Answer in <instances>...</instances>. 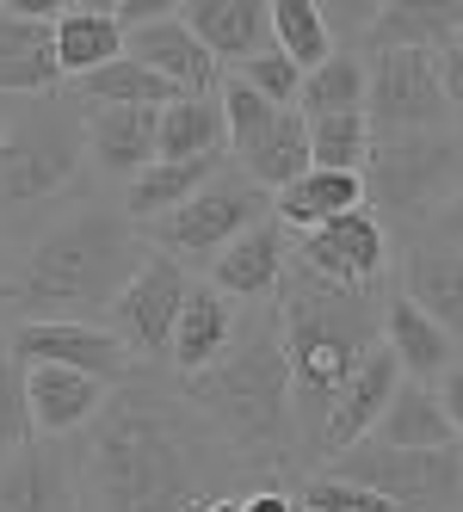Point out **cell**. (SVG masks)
<instances>
[{"label": "cell", "instance_id": "obj_1", "mask_svg": "<svg viewBox=\"0 0 463 512\" xmlns=\"http://www.w3.org/2000/svg\"><path fill=\"white\" fill-rule=\"evenodd\" d=\"M229 469L241 475L247 463L229 457V445L186 408L180 389L155 377H130L105 395L93 445L81 451L99 512H204L229 494Z\"/></svg>", "mask_w": 463, "mask_h": 512}, {"label": "cell", "instance_id": "obj_2", "mask_svg": "<svg viewBox=\"0 0 463 512\" xmlns=\"http://www.w3.org/2000/svg\"><path fill=\"white\" fill-rule=\"evenodd\" d=\"M272 309H278V327H284V364H291L297 457L315 463L334 395L383 346V303H377V290H340V284L315 278L309 266L291 260Z\"/></svg>", "mask_w": 463, "mask_h": 512}, {"label": "cell", "instance_id": "obj_3", "mask_svg": "<svg viewBox=\"0 0 463 512\" xmlns=\"http://www.w3.org/2000/svg\"><path fill=\"white\" fill-rule=\"evenodd\" d=\"M149 247L124 210H75L44 229L0 278V309L19 321H93L142 272Z\"/></svg>", "mask_w": 463, "mask_h": 512}, {"label": "cell", "instance_id": "obj_4", "mask_svg": "<svg viewBox=\"0 0 463 512\" xmlns=\"http://www.w3.org/2000/svg\"><path fill=\"white\" fill-rule=\"evenodd\" d=\"M186 408L229 445L247 469H284L297 457V420H291V364H284V327L278 309L260 303L241 315L235 346L198 377H180Z\"/></svg>", "mask_w": 463, "mask_h": 512}, {"label": "cell", "instance_id": "obj_5", "mask_svg": "<svg viewBox=\"0 0 463 512\" xmlns=\"http://www.w3.org/2000/svg\"><path fill=\"white\" fill-rule=\"evenodd\" d=\"M463 186V136L426 130V136H377L365 161V210L383 229H420L451 204Z\"/></svg>", "mask_w": 463, "mask_h": 512}, {"label": "cell", "instance_id": "obj_6", "mask_svg": "<svg viewBox=\"0 0 463 512\" xmlns=\"http://www.w3.org/2000/svg\"><path fill=\"white\" fill-rule=\"evenodd\" d=\"M81 161H87V112H75L56 93L31 99V112H19L7 136H0V210L19 216L31 204L68 192Z\"/></svg>", "mask_w": 463, "mask_h": 512}, {"label": "cell", "instance_id": "obj_7", "mask_svg": "<svg viewBox=\"0 0 463 512\" xmlns=\"http://www.w3.org/2000/svg\"><path fill=\"white\" fill-rule=\"evenodd\" d=\"M266 216H272V192H260L241 167H223L198 198H186L173 216L149 223V241H155V253H167V260H180V266L186 260H217L229 241H241L254 223H266Z\"/></svg>", "mask_w": 463, "mask_h": 512}, {"label": "cell", "instance_id": "obj_8", "mask_svg": "<svg viewBox=\"0 0 463 512\" xmlns=\"http://www.w3.org/2000/svg\"><path fill=\"white\" fill-rule=\"evenodd\" d=\"M365 118H371V136L451 130L439 56L433 50H377L365 62Z\"/></svg>", "mask_w": 463, "mask_h": 512}, {"label": "cell", "instance_id": "obj_9", "mask_svg": "<svg viewBox=\"0 0 463 512\" xmlns=\"http://www.w3.org/2000/svg\"><path fill=\"white\" fill-rule=\"evenodd\" d=\"M334 475L396 500L402 512H433V506H451L463 494V445H451V451H396V445L365 438V445H352L346 457H334Z\"/></svg>", "mask_w": 463, "mask_h": 512}, {"label": "cell", "instance_id": "obj_10", "mask_svg": "<svg viewBox=\"0 0 463 512\" xmlns=\"http://www.w3.org/2000/svg\"><path fill=\"white\" fill-rule=\"evenodd\" d=\"M186 297H192L186 266L167 260V253H149L142 272L124 284V297L105 309V321H112V334L136 352V364H161L173 352V327H180Z\"/></svg>", "mask_w": 463, "mask_h": 512}, {"label": "cell", "instance_id": "obj_11", "mask_svg": "<svg viewBox=\"0 0 463 512\" xmlns=\"http://www.w3.org/2000/svg\"><path fill=\"white\" fill-rule=\"evenodd\" d=\"M7 352L19 364H62V371H81L93 383H130L136 377V352L99 321H19L7 334Z\"/></svg>", "mask_w": 463, "mask_h": 512}, {"label": "cell", "instance_id": "obj_12", "mask_svg": "<svg viewBox=\"0 0 463 512\" xmlns=\"http://www.w3.org/2000/svg\"><path fill=\"white\" fill-rule=\"evenodd\" d=\"M291 260L340 290H377V278L389 272V229L371 210H346L309 235H291Z\"/></svg>", "mask_w": 463, "mask_h": 512}, {"label": "cell", "instance_id": "obj_13", "mask_svg": "<svg viewBox=\"0 0 463 512\" xmlns=\"http://www.w3.org/2000/svg\"><path fill=\"white\" fill-rule=\"evenodd\" d=\"M81 500L87 475L62 438H44V445L0 463V512H81Z\"/></svg>", "mask_w": 463, "mask_h": 512}, {"label": "cell", "instance_id": "obj_14", "mask_svg": "<svg viewBox=\"0 0 463 512\" xmlns=\"http://www.w3.org/2000/svg\"><path fill=\"white\" fill-rule=\"evenodd\" d=\"M124 56H130V62H142L149 75H161L180 99H210V93L223 87L217 56H210V50L192 38L180 13H173V19H155V25L124 31Z\"/></svg>", "mask_w": 463, "mask_h": 512}, {"label": "cell", "instance_id": "obj_15", "mask_svg": "<svg viewBox=\"0 0 463 512\" xmlns=\"http://www.w3.org/2000/svg\"><path fill=\"white\" fill-rule=\"evenodd\" d=\"M396 389H402V364L389 358V346H377L359 371L346 377V389L334 395L315 463H334V457H346L352 445H365V438L377 432V420H383V408H389V395H396Z\"/></svg>", "mask_w": 463, "mask_h": 512}, {"label": "cell", "instance_id": "obj_16", "mask_svg": "<svg viewBox=\"0 0 463 512\" xmlns=\"http://www.w3.org/2000/svg\"><path fill=\"white\" fill-rule=\"evenodd\" d=\"M284 266H291V229L266 216L254 223L241 241H229L217 260H210V290H223L229 303H272L278 284H284Z\"/></svg>", "mask_w": 463, "mask_h": 512}, {"label": "cell", "instance_id": "obj_17", "mask_svg": "<svg viewBox=\"0 0 463 512\" xmlns=\"http://www.w3.org/2000/svg\"><path fill=\"white\" fill-rule=\"evenodd\" d=\"M186 31L217 56V68H241L272 50V7L266 0H186L180 7Z\"/></svg>", "mask_w": 463, "mask_h": 512}, {"label": "cell", "instance_id": "obj_18", "mask_svg": "<svg viewBox=\"0 0 463 512\" xmlns=\"http://www.w3.org/2000/svg\"><path fill=\"white\" fill-rule=\"evenodd\" d=\"M56 87H62L56 19H25L13 7H0V99H7V93L50 99Z\"/></svg>", "mask_w": 463, "mask_h": 512}, {"label": "cell", "instance_id": "obj_19", "mask_svg": "<svg viewBox=\"0 0 463 512\" xmlns=\"http://www.w3.org/2000/svg\"><path fill=\"white\" fill-rule=\"evenodd\" d=\"M235 327H241V303H229L223 290H210V284H192V297L180 309V327H173V377H198L210 371L229 346H235Z\"/></svg>", "mask_w": 463, "mask_h": 512}, {"label": "cell", "instance_id": "obj_20", "mask_svg": "<svg viewBox=\"0 0 463 512\" xmlns=\"http://www.w3.org/2000/svg\"><path fill=\"white\" fill-rule=\"evenodd\" d=\"M25 395H31V420H38V438H68L87 420H99L105 408V383L62 371V364H25Z\"/></svg>", "mask_w": 463, "mask_h": 512}, {"label": "cell", "instance_id": "obj_21", "mask_svg": "<svg viewBox=\"0 0 463 512\" xmlns=\"http://www.w3.org/2000/svg\"><path fill=\"white\" fill-rule=\"evenodd\" d=\"M402 297L433 315L451 334V346H463V253L414 241L408 260H402Z\"/></svg>", "mask_w": 463, "mask_h": 512}, {"label": "cell", "instance_id": "obj_22", "mask_svg": "<svg viewBox=\"0 0 463 512\" xmlns=\"http://www.w3.org/2000/svg\"><path fill=\"white\" fill-rule=\"evenodd\" d=\"M383 346H389V358L402 364L408 383H433V377H445L451 364H457L451 334L426 309H414L408 297H389V309H383Z\"/></svg>", "mask_w": 463, "mask_h": 512}, {"label": "cell", "instance_id": "obj_23", "mask_svg": "<svg viewBox=\"0 0 463 512\" xmlns=\"http://www.w3.org/2000/svg\"><path fill=\"white\" fill-rule=\"evenodd\" d=\"M87 112V105H81ZM155 118L161 112H130V105H105V112H87V155L99 161V173H118L124 186L155 167Z\"/></svg>", "mask_w": 463, "mask_h": 512}, {"label": "cell", "instance_id": "obj_24", "mask_svg": "<svg viewBox=\"0 0 463 512\" xmlns=\"http://www.w3.org/2000/svg\"><path fill=\"white\" fill-rule=\"evenodd\" d=\"M235 161H241V173L254 179L260 192L278 198L284 186H297V179L309 173V118L297 112V105H284V112H278L254 142H247Z\"/></svg>", "mask_w": 463, "mask_h": 512}, {"label": "cell", "instance_id": "obj_25", "mask_svg": "<svg viewBox=\"0 0 463 512\" xmlns=\"http://www.w3.org/2000/svg\"><path fill=\"white\" fill-rule=\"evenodd\" d=\"M124 56V25L112 19L105 0H87V7H62L56 19V62H62V81H87L99 75L105 62Z\"/></svg>", "mask_w": 463, "mask_h": 512}, {"label": "cell", "instance_id": "obj_26", "mask_svg": "<svg viewBox=\"0 0 463 512\" xmlns=\"http://www.w3.org/2000/svg\"><path fill=\"white\" fill-rule=\"evenodd\" d=\"M346 210H365V173H322V167H309L297 186H284L272 198V216L291 235H309V229L334 223V216H346Z\"/></svg>", "mask_w": 463, "mask_h": 512}, {"label": "cell", "instance_id": "obj_27", "mask_svg": "<svg viewBox=\"0 0 463 512\" xmlns=\"http://www.w3.org/2000/svg\"><path fill=\"white\" fill-rule=\"evenodd\" d=\"M223 167H229V155H217V161H155V167H142L130 186H124V216H130V223H161V216H173L186 198H198Z\"/></svg>", "mask_w": 463, "mask_h": 512}, {"label": "cell", "instance_id": "obj_28", "mask_svg": "<svg viewBox=\"0 0 463 512\" xmlns=\"http://www.w3.org/2000/svg\"><path fill=\"white\" fill-rule=\"evenodd\" d=\"M371 438L377 445H396V451H451L457 445V432H451V420L439 408V389L433 383H408V377H402L396 395H389V408H383Z\"/></svg>", "mask_w": 463, "mask_h": 512}, {"label": "cell", "instance_id": "obj_29", "mask_svg": "<svg viewBox=\"0 0 463 512\" xmlns=\"http://www.w3.org/2000/svg\"><path fill=\"white\" fill-rule=\"evenodd\" d=\"M223 142H229V124H223L217 93L161 105V118H155V161H217Z\"/></svg>", "mask_w": 463, "mask_h": 512}, {"label": "cell", "instance_id": "obj_30", "mask_svg": "<svg viewBox=\"0 0 463 512\" xmlns=\"http://www.w3.org/2000/svg\"><path fill=\"white\" fill-rule=\"evenodd\" d=\"M75 99L87 105V112H105V105H130V112H161V105H173L180 93H173L161 75H149L142 62L118 56V62H105L99 75L75 81Z\"/></svg>", "mask_w": 463, "mask_h": 512}, {"label": "cell", "instance_id": "obj_31", "mask_svg": "<svg viewBox=\"0 0 463 512\" xmlns=\"http://www.w3.org/2000/svg\"><path fill=\"white\" fill-rule=\"evenodd\" d=\"M272 44L291 56L303 75H315L322 62L340 56V38H334V25L315 0H272Z\"/></svg>", "mask_w": 463, "mask_h": 512}, {"label": "cell", "instance_id": "obj_32", "mask_svg": "<svg viewBox=\"0 0 463 512\" xmlns=\"http://www.w3.org/2000/svg\"><path fill=\"white\" fill-rule=\"evenodd\" d=\"M297 112L303 118H352V112H365V62L352 50H340L334 62L315 68V75H303Z\"/></svg>", "mask_w": 463, "mask_h": 512}, {"label": "cell", "instance_id": "obj_33", "mask_svg": "<svg viewBox=\"0 0 463 512\" xmlns=\"http://www.w3.org/2000/svg\"><path fill=\"white\" fill-rule=\"evenodd\" d=\"M371 118L352 112V118H309V167L322 173H365L371 161Z\"/></svg>", "mask_w": 463, "mask_h": 512}, {"label": "cell", "instance_id": "obj_34", "mask_svg": "<svg viewBox=\"0 0 463 512\" xmlns=\"http://www.w3.org/2000/svg\"><path fill=\"white\" fill-rule=\"evenodd\" d=\"M31 445H38V420H31V395H25V364L0 352V463Z\"/></svg>", "mask_w": 463, "mask_h": 512}, {"label": "cell", "instance_id": "obj_35", "mask_svg": "<svg viewBox=\"0 0 463 512\" xmlns=\"http://www.w3.org/2000/svg\"><path fill=\"white\" fill-rule=\"evenodd\" d=\"M297 506H303V512H402L396 500H383V494H371V488H359V482H340L334 469L309 475V482L297 488Z\"/></svg>", "mask_w": 463, "mask_h": 512}, {"label": "cell", "instance_id": "obj_36", "mask_svg": "<svg viewBox=\"0 0 463 512\" xmlns=\"http://www.w3.org/2000/svg\"><path fill=\"white\" fill-rule=\"evenodd\" d=\"M235 81H247L260 99H272V105H297V93H303V68L284 56L278 44L266 50V56H254V62H241V68H229Z\"/></svg>", "mask_w": 463, "mask_h": 512}, {"label": "cell", "instance_id": "obj_37", "mask_svg": "<svg viewBox=\"0 0 463 512\" xmlns=\"http://www.w3.org/2000/svg\"><path fill=\"white\" fill-rule=\"evenodd\" d=\"M420 241H433V247H451V253H463V186L451 192V204L426 223V235Z\"/></svg>", "mask_w": 463, "mask_h": 512}, {"label": "cell", "instance_id": "obj_38", "mask_svg": "<svg viewBox=\"0 0 463 512\" xmlns=\"http://www.w3.org/2000/svg\"><path fill=\"white\" fill-rule=\"evenodd\" d=\"M439 81H445V105H451V130L463 136V44L439 50Z\"/></svg>", "mask_w": 463, "mask_h": 512}, {"label": "cell", "instance_id": "obj_39", "mask_svg": "<svg viewBox=\"0 0 463 512\" xmlns=\"http://www.w3.org/2000/svg\"><path fill=\"white\" fill-rule=\"evenodd\" d=\"M439 408H445V420H451V432L463 438V364H451V371L439 377Z\"/></svg>", "mask_w": 463, "mask_h": 512}, {"label": "cell", "instance_id": "obj_40", "mask_svg": "<svg viewBox=\"0 0 463 512\" xmlns=\"http://www.w3.org/2000/svg\"><path fill=\"white\" fill-rule=\"evenodd\" d=\"M247 512H297V494H284L278 482H260L247 494Z\"/></svg>", "mask_w": 463, "mask_h": 512}, {"label": "cell", "instance_id": "obj_41", "mask_svg": "<svg viewBox=\"0 0 463 512\" xmlns=\"http://www.w3.org/2000/svg\"><path fill=\"white\" fill-rule=\"evenodd\" d=\"M204 512H247V494H223V500H210Z\"/></svg>", "mask_w": 463, "mask_h": 512}, {"label": "cell", "instance_id": "obj_42", "mask_svg": "<svg viewBox=\"0 0 463 512\" xmlns=\"http://www.w3.org/2000/svg\"><path fill=\"white\" fill-rule=\"evenodd\" d=\"M7 124H13V112H7V99H0V136H7Z\"/></svg>", "mask_w": 463, "mask_h": 512}, {"label": "cell", "instance_id": "obj_43", "mask_svg": "<svg viewBox=\"0 0 463 512\" xmlns=\"http://www.w3.org/2000/svg\"><path fill=\"white\" fill-rule=\"evenodd\" d=\"M0 352H7V346H0Z\"/></svg>", "mask_w": 463, "mask_h": 512}, {"label": "cell", "instance_id": "obj_44", "mask_svg": "<svg viewBox=\"0 0 463 512\" xmlns=\"http://www.w3.org/2000/svg\"><path fill=\"white\" fill-rule=\"evenodd\" d=\"M297 512H303V506H297Z\"/></svg>", "mask_w": 463, "mask_h": 512}]
</instances>
